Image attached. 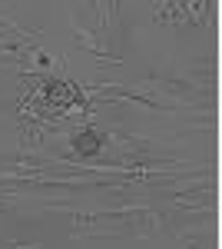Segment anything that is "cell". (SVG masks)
Segmentation results:
<instances>
[{
	"label": "cell",
	"mask_w": 222,
	"mask_h": 249,
	"mask_svg": "<svg viewBox=\"0 0 222 249\" xmlns=\"http://www.w3.org/2000/svg\"><path fill=\"white\" fill-rule=\"evenodd\" d=\"M73 146L80 150V153H86V156H93L100 146H103V136L96 133V130H83V133H76L73 136Z\"/></svg>",
	"instance_id": "1"
}]
</instances>
